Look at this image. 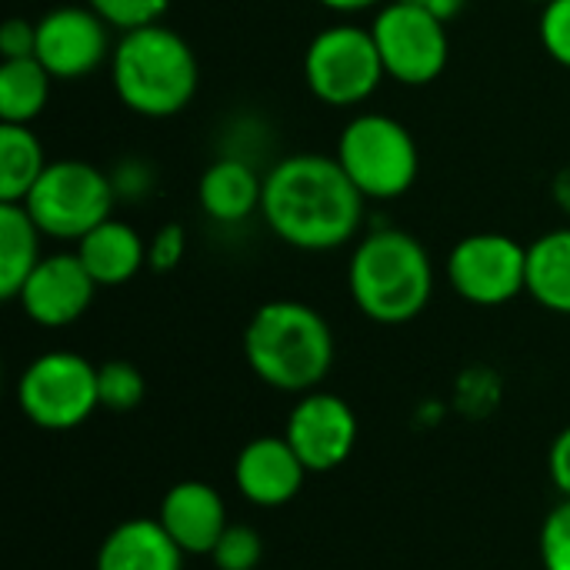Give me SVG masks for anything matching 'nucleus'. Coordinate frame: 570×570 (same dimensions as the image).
Returning a JSON list of instances; mask_svg holds the SVG:
<instances>
[{
    "label": "nucleus",
    "instance_id": "5701e85b",
    "mask_svg": "<svg viewBox=\"0 0 570 570\" xmlns=\"http://www.w3.org/2000/svg\"><path fill=\"white\" fill-rule=\"evenodd\" d=\"M144 374L127 364V361H107L97 367V394H100V407L114 411V414H127L144 401Z\"/></svg>",
    "mask_w": 570,
    "mask_h": 570
},
{
    "label": "nucleus",
    "instance_id": "473e14b6",
    "mask_svg": "<svg viewBox=\"0 0 570 570\" xmlns=\"http://www.w3.org/2000/svg\"><path fill=\"white\" fill-rule=\"evenodd\" d=\"M321 7L334 10V13H361V10H374L384 0H317Z\"/></svg>",
    "mask_w": 570,
    "mask_h": 570
},
{
    "label": "nucleus",
    "instance_id": "2f4dec72",
    "mask_svg": "<svg viewBox=\"0 0 570 570\" xmlns=\"http://www.w3.org/2000/svg\"><path fill=\"white\" fill-rule=\"evenodd\" d=\"M407 3H414V7H421V10H428V13L441 17L444 23H451V20L464 10V3H468V0H407Z\"/></svg>",
    "mask_w": 570,
    "mask_h": 570
},
{
    "label": "nucleus",
    "instance_id": "2eb2a0df",
    "mask_svg": "<svg viewBox=\"0 0 570 570\" xmlns=\"http://www.w3.org/2000/svg\"><path fill=\"white\" fill-rule=\"evenodd\" d=\"M164 531L184 554H210L227 531V508L220 494L204 481H180L164 494L160 518Z\"/></svg>",
    "mask_w": 570,
    "mask_h": 570
},
{
    "label": "nucleus",
    "instance_id": "f03ea898",
    "mask_svg": "<svg viewBox=\"0 0 570 570\" xmlns=\"http://www.w3.org/2000/svg\"><path fill=\"white\" fill-rule=\"evenodd\" d=\"M110 80L117 100L130 114L164 120L190 107L200 83V67L187 37L160 20L117 37L110 53Z\"/></svg>",
    "mask_w": 570,
    "mask_h": 570
},
{
    "label": "nucleus",
    "instance_id": "a878e982",
    "mask_svg": "<svg viewBox=\"0 0 570 570\" xmlns=\"http://www.w3.org/2000/svg\"><path fill=\"white\" fill-rule=\"evenodd\" d=\"M541 564L544 570H570V498H564L541 528Z\"/></svg>",
    "mask_w": 570,
    "mask_h": 570
},
{
    "label": "nucleus",
    "instance_id": "f257e3e1",
    "mask_svg": "<svg viewBox=\"0 0 570 570\" xmlns=\"http://www.w3.org/2000/svg\"><path fill=\"white\" fill-rule=\"evenodd\" d=\"M364 204L337 157L327 154H291L264 174L261 217L294 250L324 254L344 247L364 224Z\"/></svg>",
    "mask_w": 570,
    "mask_h": 570
},
{
    "label": "nucleus",
    "instance_id": "1a4fd4ad",
    "mask_svg": "<svg viewBox=\"0 0 570 570\" xmlns=\"http://www.w3.org/2000/svg\"><path fill=\"white\" fill-rule=\"evenodd\" d=\"M384 73L404 87H428L451 60L448 23L407 0H384L371 23Z\"/></svg>",
    "mask_w": 570,
    "mask_h": 570
},
{
    "label": "nucleus",
    "instance_id": "6e6552de",
    "mask_svg": "<svg viewBox=\"0 0 570 570\" xmlns=\"http://www.w3.org/2000/svg\"><path fill=\"white\" fill-rule=\"evenodd\" d=\"M17 404L30 424L47 431H70L100 407L97 367L70 351L40 354L20 374Z\"/></svg>",
    "mask_w": 570,
    "mask_h": 570
},
{
    "label": "nucleus",
    "instance_id": "f8f14e48",
    "mask_svg": "<svg viewBox=\"0 0 570 570\" xmlns=\"http://www.w3.org/2000/svg\"><path fill=\"white\" fill-rule=\"evenodd\" d=\"M284 438L307 471L324 474L341 468L357 444V414L351 404L327 391H307L294 404Z\"/></svg>",
    "mask_w": 570,
    "mask_h": 570
},
{
    "label": "nucleus",
    "instance_id": "c85d7f7f",
    "mask_svg": "<svg viewBox=\"0 0 570 570\" xmlns=\"http://www.w3.org/2000/svg\"><path fill=\"white\" fill-rule=\"evenodd\" d=\"M110 184L117 200H144L154 190V167L144 157H124L110 170Z\"/></svg>",
    "mask_w": 570,
    "mask_h": 570
},
{
    "label": "nucleus",
    "instance_id": "9d476101",
    "mask_svg": "<svg viewBox=\"0 0 570 570\" xmlns=\"http://www.w3.org/2000/svg\"><path fill=\"white\" fill-rule=\"evenodd\" d=\"M454 294L474 307H501L528 291V247L498 230L468 234L448 254Z\"/></svg>",
    "mask_w": 570,
    "mask_h": 570
},
{
    "label": "nucleus",
    "instance_id": "a211bd4d",
    "mask_svg": "<svg viewBox=\"0 0 570 570\" xmlns=\"http://www.w3.org/2000/svg\"><path fill=\"white\" fill-rule=\"evenodd\" d=\"M184 551L157 518L120 521L97 551V570H180Z\"/></svg>",
    "mask_w": 570,
    "mask_h": 570
},
{
    "label": "nucleus",
    "instance_id": "c756f323",
    "mask_svg": "<svg viewBox=\"0 0 570 570\" xmlns=\"http://www.w3.org/2000/svg\"><path fill=\"white\" fill-rule=\"evenodd\" d=\"M33 50H37V20L10 17L0 27V57L20 60V57H33Z\"/></svg>",
    "mask_w": 570,
    "mask_h": 570
},
{
    "label": "nucleus",
    "instance_id": "0eeeda50",
    "mask_svg": "<svg viewBox=\"0 0 570 570\" xmlns=\"http://www.w3.org/2000/svg\"><path fill=\"white\" fill-rule=\"evenodd\" d=\"M384 77L371 27H324L304 50V83L327 107H361L377 94Z\"/></svg>",
    "mask_w": 570,
    "mask_h": 570
},
{
    "label": "nucleus",
    "instance_id": "7c9ffc66",
    "mask_svg": "<svg viewBox=\"0 0 570 570\" xmlns=\"http://www.w3.org/2000/svg\"><path fill=\"white\" fill-rule=\"evenodd\" d=\"M548 471H551V481L554 488L570 498V428H564L554 444H551V454H548Z\"/></svg>",
    "mask_w": 570,
    "mask_h": 570
},
{
    "label": "nucleus",
    "instance_id": "ddd939ff",
    "mask_svg": "<svg viewBox=\"0 0 570 570\" xmlns=\"http://www.w3.org/2000/svg\"><path fill=\"white\" fill-rule=\"evenodd\" d=\"M97 294V281L87 274L83 261L67 250L40 257L17 301L23 314L40 327H67L80 321Z\"/></svg>",
    "mask_w": 570,
    "mask_h": 570
},
{
    "label": "nucleus",
    "instance_id": "aec40b11",
    "mask_svg": "<svg viewBox=\"0 0 570 570\" xmlns=\"http://www.w3.org/2000/svg\"><path fill=\"white\" fill-rule=\"evenodd\" d=\"M43 230L23 204H0V297L17 301L20 287L40 264Z\"/></svg>",
    "mask_w": 570,
    "mask_h": 570
},
{
    "label": "nucleus",
    "instance_id": "39448f33",
    "mask_svg": "<svg viewBox=\"0 0 570 570\" xmlns=\"http://www.w3.org/2000/svg\"><path fill=\"white\" fill-rule=\"evenodd\" d=\"M334 157L364 200H397L421 174V150L407 124L377 110H364L344 124Z\"/></svg>",
    "mask_w": 570,
    "mask_h": 570
},
{
    "label": "nucleus",
    "instance_id": "f704fd0d",
    "mask_svg": "<svg viewBox=\"0 0 570 570\" xmlns=\"http://www.w3.org/2000/svg\"><path fill=\"white\" fill-rule=\"evenodd\" d=\"M528 3H541V7H544V3H551V0H528Z\"/></svg>",
    "mask_w": 570,
    "mask_h": 570
},
{
    "label": "nucleus",
    "instance_id": "20e7f679",
    "mask_svg": "<svg viewBox=\"0 0 570 570\" xmlns=\"http://www.w3.org/2000/svg\"><path fill=\"white\" fill-rule=\"evenodd\" d=\"M347 291L367 321L407 324L431 304L434 261L414 234L377 227L351 254Z\"/></svg>",
    "mask_w": 570,
    "mask_h": 570
},
{
    "label": "nucleus",
    "instance_id": "dca6fc26",
    "mask_svg": "<svg viewBox=\"0 0 570 570\" xmlns=\"http://www.w3.org/2000/svg\"><path fill=\"white\" fill-rule=\"evenodd\" d=\"M261 200H264V174L257 170V164L224 154L204 167L197 184V204L214 224L224 227L244 224L254 214H261Z\"/></svg>",
    "mask_w": 570,
    "mask_h": 570
},
{
    "label": "nucleus",
    "instance_id": "423d86ee",
    "mask_svg": "<svg viewBox=\"0 0 570 570\" xmlns=\"http://www.w3.org/2000/svg\"><path fill=\"white\" fill-rule=\"evenodd\" d=\"M114 204L117 194L110 174L77 157L50 160L23 200L33 224L53 240H80L87 230L114 217Z\"/></svg>",
    "mask_w": 570,
    "mask_h": 570
},
{
    "label": "nucleus",
    "instance_id": "72a5a7b5",
    "mask_svg": "<svg viewBox=\"0 0 570 570\" xmlns=\"http://www.w3.org/2000/svg\"><path fill=\"white\" fill-rule=\"evenodd\" d=\"M554 200H558V207H564L570 214V167H564L554 180Z\"/></svg>",
    "mask_w": 570,
    "mask_h": 570
},
{
    "label": "nucleus",
    "instance_id": "4468645a",
    "mask_svg": "<svg viewBox=\"0 0 570 570\" xmlns=\"http://www.w3.org/2000/svg\"><path fill=\"white\" fill-rule=\"evenodd\" d=\"M304 461L291 448L287 438H254L234 464L237 491L257 508H281L294 501L304 484Z\"/></svg>",
    "mask_w": 570,
    "mask_h": 570
},
{
    "label": "nucleus",
    "instance_id": "6ab92c4d",
    "mask_svg": "<svg viewBox=\"0 0 570 570\" xmlns=\"http://www.w3.org/2000/svg\"><path fill=\"white\" fill-rule=\"evenodd\" d=\"M528 294L544 311L570 317V224L541 234L528 247Z\"/></svg>",
    "mask_w": 570,
    "mask_h": 570
},
{
    "label": "nucleus",
    "instance_id": "412c9836",
    "mask_svg": "<svg viewBox=\"0 0 570 570\" xmlns=\"http://www.w3.org/2000/svg\"><path fill=\"white\" fill-rule=\"evenodd\" d=\"M47 164L30 124H0V204H23Z\"/></svg>",
    "mask_w": 570,
    "mask_h": 570
},
{
    "label": "nucleus",
    "instance_id": "f3484780",
    "mask_svg": "<svg viewBox=\"0 0 570 570\" xmlns=\"http://www.w3.org/2000/svg\"><path fill=\"white\" fill-rule=\"evenodd\" d=\"M77 257L97 287H120L147 267V240L120 217H107L77 240Z\"/></svg>",
    "mask_w": 570,
    "mask_h": 570
},
{
    "label": "nucleus",
    "instance_id": "393cba45",
    "mask_svg": "<svg viewBox=\"0 0 570 570\" xmlns=\"http://www.w3.org/2000/svg\"><path fill=\"white\" fill-rule=\"evenodd\" d=\"M90 10H97L117 33L147 27V23H160L170 0H83Z\"/></svg>",
    "mask_w": 570,
    "mask_h": 570
},
{
    "label": "nucleus",
    "instance_id": "9b49d317",
    "mask_svg": "<svg viewBox=\"0 0 570 570\" xmlns=\"http://www.w3.org/2000/svg\"><path fill=\"white\" fill-rule=\"evenodd\" d=\"M110 23L87 3L53 7L37 20L33 57L53 80H80L104 67L114 53Z\"/></svg>",
    "mask_w": 570,
    "mask_h": 570
},
{
    "label": "nucleus",
    "instance_id": "bb28decb",
    "mask_svg": "<svg viewBox=\"0 0 570 570\" xmlns=\"http://www.w3.org/2000/svg\"><path fill=\"white\" fill-rule=\"evenodd\" d=\"M541 47L548 57L570 70V0H551L541 7Z\"/></svg>",
    "mask_w": 570,
    "mask_h": 570
},
{
    "label": "nucleus",
    "instance_id": "b1692460",
    "mask_svg": "<svg viewBox=\"0 0 570 570\" xmlns=\"http://www.w3.org/2000/svg\"><path fill=\"white\" fill-rule=\"evenodd\" d=\"M217 570H254L264 558V541L247 524H227L220 541L210 551Z\"/></svg>",
    "mask_w": 570,
    "mask_h": 570
},
{
    "label": "nucleus",
    "instance_id": "7ed1b4c3",
    "mask_svg": "<svg viewBox=\"0 0 570 570\" xmlns=\"http://www.w3.org/2000/svg\"><path fill=\"white\" fill-rule=\"evenodd\" d=\"M250 371L274 391L307 394L334 367V334L324 314L301 301H267L244 331Z\"/></svg>",
    "mask_w": 570,
    "mask_h": 570
},
{
    "label": "nucleus",
    "instance_id": "4be33fe9",
    "mask_svg": "<svg viewBox=\"0 0 570 570\" xmlns=\"http://www.w3.org/2000/svg\"><path fill=\"white\" fill-rule=\"evenodd\" d=\"M50 83L37 57L0 60V124H33L50 100Z\"/></svg>",
    "mask_w": 570,
    "mask_h": 570
},
{
    "label": "nucleus",
    "instance_id": "cd10ccee",
    "mask_svg": "<svg viewBox=\"0 0 570 570\" xmlns=\"http://www.w3.org/2000/svg\"><path fill=\"white\" fill-rule=\"evenodd\" d=\"M184 254H187V230L180 224H164L147 240V267L157 271V274H167V271L180 267Z\"/></svg>",
    "mask_w": 570,
    "mask_h": 570
}]
</instances>
